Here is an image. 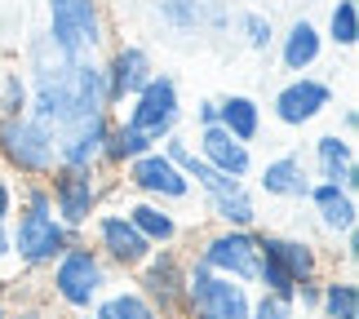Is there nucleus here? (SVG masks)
Returning <instances> with one entry per match:
<instances>
[{
    "mask_svg": "<svg viewBox=\"0 0 359 319\" xmlns=\"http://www.w3.org/2000/svg\"><path fill=\"white\" fill-rule=\"evenodd\" d=\"M45 36L67 62H102L107 5L102 0H45Z\"/></svg>",
    "mask_w": 359,
    "mask_h": 319,
    "instance_id": "nucleus-1",
    "label": "nucleus"
},
{
    "mask_svg": "<svg viewBox=\"0 0 359 319\" xmlns=\"http://www.w3.org/2000/svg\"><path fill=\"white\" fill-rule=\"evenodd\" d=\"M107 288H111V266L89 240L62 248V257L49 266V301H58L67 315H89Z\"/></svg>",
    "mask_w": 359,
    "mask_h": 319,
    "instance_id": "nucleus-2",
    "label": "nucleus"
},
{
    "mask_svg": "<svg viewBox=\"0 0 359 319\" xmlns=\"http://www.w3.org/2000/svg\"><path fill=\"white\" fill-rule=\"evenodd\" d=\"M116 116L129 124V129L142 133L151 147H160L169 133L182 129V89H177V80L169 72H156Z\"/></svg>",
    "mask_w": 359,
    "mask_h": 319,
    "instance_id": "nucleus-3",
    "label": "nucleus"
},
{
    "mask_svg": "<svg viewBox=\"0 0 359 319\" xmlns=\"http://www.w3.org/2000/svg\"><path fill=\"white\" fill-rule=\"evenodd\" d=\"M253 311V288L200 266L196 257H187V306L182 319H248Z\"/></svg>",
    "mask_w": 359,
    "mask_h": 319,
    "instance_id": "nucleus-4",
    "label": "nucleus"
},
{
    "mask_svg": "<svg viewBox=\"0 0 359 319\" xmlns=\"http://www.w3.org/2000/svg\"><path fill=\"white\" fill-rule=\"evenodd\" d=\"M0 169L18 177H49L58 169L53 133L32 116H0Z\"/></svg>",
    "mask_w": 359,
    "mask_h": 319,
    "instance_id": "nucleus-5",
    "label": "nucleus"
},
{
    "mask_svg": "<svg viewBox=\"0 0 359 319\" xmlns=\"http://www.w3.org/2000/svg\"><path fill=\"white\" fill-rule=\"evenodd\" d=\"M200 266H209L217 275H231L248 288H257V262H262V231L257 226H217L209 235L196 240V253Z\"/></svg>",
    "mask_w": 359,
    "mask_h": 319,
    "instance_id": "nucleus-6",
    "label": "nucleus"
},
{
    "mask_svg": "<svg viewBox=\"0 0 359 319\" xmlns=\"http://www.w3.org/2000/svg\"><path fill=\"white\" fill-rule=\"evenodd\" d=\"M76 240H85V231L62 226L53 213H13L9 222V244H13V262L22 271H49L62 257V248H72Z\"/></svg>",
    "mask_w": 359,
    "mask_h": 319,
    "instance_id": "nucleus-7",
    "label": "nucleus"
},
{
    "mask_svg": "<svg viewBox=\"0 0 359 319\" xmlns=\"http://www.w3.org/2000/svg\"><path fill=\"white\" fill-rule=\"evenodd\" d=\"M49 200H53V217L72 231H85L93 213L102 209L107 200V173L102 169H72V164H58L49 177Z\"/></svg>",
    "mask_w": 359,
    "mask_h": 319,
    "instance_id": "nucleus-8",
    "label": "nucleus"
},
{
    "mask_svg": "<svg viewBox=\"0 0 359 319\" xmlns=\"http://www.w3.org/2000/svg\"><path fill=\"white\" fill-rule=\"evenodd\" d=\"M133 288L151 301L160 319H182L187 306V257L177 248H151V257L133 271Z\"/></svg>",
    "mask_w": 359,
    "mask_h": 319,
    "instance_id": "nucleus-9",
    "label": "nucleus"
},
{
    "mask_svg": "<svg viewBox=\"0 0 359 319\" xmlns=\"http://www.w3.org/2000/svg\"><path fill=\"white\" fill-rule=\"evenodd\" d=\"M120 173H124V186H129L137 200H156V204H169V209H177V204H187L191 196H196L191 177L177 169V164L164 156L160 147L142 151V156L129 160Z\"/></svg>",
    "mask_w": 359,
    "mask_h": 319,
    "instance_id": "nucleus-10",
    "label": "nucleus"
},
{
    "mask_svg": "<svg viewBox=\"0 0 359 319\" xmlns=\"http://www.w3.org/2000/svg\"><path fill=\"white\" fill-rule=\"evenodd\" d=\"M85 240L98 248L111 271H137L151 257V244L142 240V231L124 217V209H98L93 222L85 226Z\"/></svg>",
    "mask_w": 359,
    "mask_h": 319,
    "instance_id": "nucleus-11",
    "label": "nucleus"
},
{
    "mask_svg": "<svg viewBox=\"0 0 359 319\" xmlns=\"http://www.w3.org/2000/svg\"><path fill=\"white\" fill-rule=\"evenodd\" d=\"M333 107H337V89L320 76L302 72V76H288L284 85L275 89L271 116H275V124H284V129H306V124H315Z\"/></svg>",
    "mask_w": 359,
    "mask_h": 319,
    "instance_id": "nucleus-12",
    "label": "nucleus"
},
{
    "mask_svg": "<svg viewBox=\"0 0 359 319\" xmlns=\"http://www.w3.org/2000/svg\"><path fill=\"white\" fill-rule=\"evenodd\" d=\"M151 76H156V58H151V49H142V45H116L111 53H107V62H102L107 107L120 111Z\"/></svg>",
    "mask_w": 359,
    "mask_h": 319,
    "instance_id": "nucleus-13",
    "label": "nucleus"
},
{
    "mask_svg": "<svg viewBox=\"0 0 359 319\" xmlns=\"http://www.w3.org/2000/svg\"><path fill=\"white\" fill-rule=\"evenodd\" d=\"M156 18L173 36H196V32L217 36L231 27V9L226 0H156Z\"/></svg>",
    "mask_w": 359,
    "mask_h": 319,
    "instance_id": "nucleus-14",
    "label": "nucleus"
},
{
    "mask_svg": "<svg viewBox=\"0 0 359 319\" xmlns=\"http://www.w3.org/2000/svg\"><path fill=\"white\" fill-rule=\"evenodd\" d=\"M257 173V191L266 200H284V204H306V191H311V169H306V156L302 151H280L271 156Z\"/></svg>",
    "mask_w": 359,
    "mask_h": 319,
    "instance_id": "nucleus-15",
    "label": "nucleus"
},
{
    "mask_svg": "<svg viewBox=\"0 0 359 319\" xmlns=\"http://www.w3.org/2000/svg\"><path fill=\"white\" fill-rule=\"evenodd\" d=\"M306 169L315 182H337L346 191H359V156H355V142L341 133H320L311 142V160Z\"/></svg>",
    "mask_w": 359,
    "mask_h": 319,
    "instance_id": "nucleus-16",
    "label": "nucleus"
},
{
    "mask_svg": "<svg viewBox=\"0 0 359 319\" xmlns=\"http://www.w3.org/2000/svg\"><path fill=\"white\" fill-rule=\"evenodd\" d=\"M196 156L209 164V169H217V173H226V177H240V182H248L253 177V169H257V160H253V147H244V142H236L222 124H209V129H196Z\"/></svg>",
    "mask_w": 359,
    "mask_h": 319,
    "instance_id": "nucleus-17",
    "label": "nucleus"
},
{
    "mask_svg": "<svg viewBox=\"0 0 359 319\" xmlns=\"http://www.w3.org/2000/svg\"><path fill=\"white\" fill-rule=\"evenodd\" d=\"M107 124H111V111H102V116H85V120H72L67 129H58V133H53L58 164H72V169H98V151H102Z\"/></svg>",
    "mask_w": 359,
    "mask_h": 319,
    "instance_id": "nucleus-18",
    "label": "nucleus"
},
{
    "mask_svg": "<svg viewBox=\"0 0 359 319\" xmlns=\"http://www.w3.org/2000/svg\"><path fill=\"white\" fill-rule=\"evenodd\" d=\"M306 204L315 209V222H320V231H324V235H333V240H341L346 231L359 226V200H355V191L337 186V182H311Z\"/></svg>",
    "mask_w": 359,
    "mask_h": 319,
    "instance_id": "nucleus-19",
    "label": "nucleus"
},
{
    "mask_svg": "<svg viewBox=\"0 0 359 319\" xmlns=\"http://www.w3.org/2000/svg\"><path fill=\"white\" fill-rule=\"evenodd\" d=\"M275 53H280L284 72L302 76V72H311V67L324 58V32L311 18H293L284 27V36H275Z\"/></svg>",
    "mask_w": 359,
    "mask_h": 319,
    "instance_id": "nucleus-20",
    "label": "nucleus"
},
{
    "mask_svg": "<svg viewBox=\"0 0 359 319\" xmlns=\"http://www.w3.org/2000/svg\"><path fill=\"white\" fill-rule=\"evenodd\" d=\"M262 248H266V253L288 271V280H293V284H302V280H320V271H324L320 248H315L311 240H302V235H275V231H262Z\"/></svg>",
    "mask_w": 359,
    "mask_h": 319,
    "instance_id": "nucleus-21",
    "label": "nucleus"
},
{
    "mask_svg": "<svg viewBox=\"0 0 359 319\" xmlns=\"http://www.w3.org/2000/svg\"><path fill=\"white\" fill-rule=\"evenodd\" d=\"M124 217L133 222L137 231H142V240L151 248H173L177 240H182V222H177V213L169 209V204H156V200H129L124 204Z\"/></svg>",
    "mask_w": 359,
    "mask_h": 319,
    "instance_id": "nucleus-22",
    "label": "nucleus"
},
{
    "mask_svg": "<svg viewBox=\"0 0 359 319\" xmlns=\"http://www.w3.org/2000/svg\"><path fill=\"white\" fill-rule=\"evenodd\" d=\"M217 124L236 137V142L244 147H253L257 137H262V102L257 98H248V93H226V98H217Z\"/></svg>",
    "mask_w": 359,
    "mask_h": 319,
    "instance_id": "nucleus-23",
    "label": "nucleus"
},
{
    "mask_svg": "<svg viewBox=\"0 0 359 319\" xmlns=\"http://www.w3.org/2000/svg\"><path fill=\"white\" fill-rule=\"evenodd\" d=\"M142 151H151V142L137 129H129L116 111H111V124H107V137H102V151H98V169L102 173H120L129 160H137Z\"/></svg>",
    "mask_w": 359,
    "mask_h": 319,
    "instance_id": "nucleus-24",
    "label": "nucleus"
},
{
    "mask_svg": "<svg viewBox=\"0 0 359 319\" xmlns=\"http://www.w3.org/2000/svg\"><path fill=\"white\" fill-rule=\"evenodd\" d=\"M204 213H209L217 226H257V196H253V186L240 182V186H231L222 191V196H204Z\"/></svg>",
    "mask_w": 359,
    "mask_h": 319,
    "instance_id": "nucleus-25",
    "label": "nucleus"
},
{
    "mask_svg": "<svg viewBox=\"0 0 359 319\" xmlns=\"http://www.w3.org/2000/svg\"><path fill=\"white\" fill-rule=\"evenodd\" d=\"M93 319H160L156 311H151V301L137 293L133 284H111L107 293L93 301Z\"/></svg>",
    "mask_w": 359,
    "mask_h": 319,
    "instance_id": "nucleus-26",
    "label": "nucleus"
},
{
    "mask_svg": "<svg viewBox=\"0 0 359 319\" xmlns=\"http://www.w3.org/2000/svg\"><path fill=\"white\" fill-rule=\"evenodd\" d=\"M320 319H359V284L355 275H333L320 284Z\"/></svg>",
    "mask_w": 359,
    "mask_h": 319,
    "instance_id": "nucleus-27",
    "label": "nucleus"
},
{
    "mask_svg": "<svg viewBox=\"0 0 359 319\" xmlns=\"http://www.w3.org/2000/svg\"><path fill=\"white\" fill-rule=\"evenodd\" d=\"M324 45H333V49H355L359 45V5L355 0H337V5L328 9Z\"/></svg>",
    "mask_w": 359,
    "mask_h": 319,
    "instance_id": "nucleus-28",
    "label": "nucleus"
},
{
    "mask_svg": "<svg viewBox=\"0 0 359 319\" xmlns=\"http://www.w3.org/2000/svg\"><path fill=\"white\" fill-rule=\"evenodd\" d=\"M27 102H32L27 72L18 62H0V116H22Z\"/></svg>",
    "mask_w": 359,
    "mask_h": 319,
    "instance_id": "nucleus-29",
    "label": "nucleus"
},
{
    "mask_svg": "<svg viewBox=\"0 0 359 319\" xmlns=\"http://www.w3.org/2000/svg\"><path fill=\"white\" fill-rule=\"evenodd\" d=\"M236 27H240V36H244V45L253 49V53H271L275 49V22L266 18V13H257V9H244L240 18H236Z\"/></svg>",
    "mask_w": 359,
    "mask_h": 319,
    "instance_id": "nucleus-30",
    "label": "nucleus"
},
{
    "mask_svg": "<svg viewBox=\"0 0 359 319\" xmlns=\"http://www.w3.org/2000/svg\"><path fill=\"white\" fill-rule=\"evenodd\" d=\"M248 319H297V301L280 293H253V311Z\"/></svg>",
    "mask_w": 359,
    "mask_h": 319,
    "instance_id": "nucleus-31",
    "label": "nucleus"
},
{
    "mask_svg": "<svg viewBox=\"0 0 359 319\" xmlns=\"http://www.w3.org/2000/svg\"><path fill=\"white\" fill-rule=\"evenodd\" d=\"M13 186H18V182H13V173L0 169V226H9V222H13Z\"/></svg>",
    "mask_w": 359,
    "mask_h": 319,
    "instance_id": "nucleus-32",
    "label": "nucleus"
},
{
    "mask_svg": "<svg viewBox=\"0 0 359 319\" xmlns=\"http://www.w3.org/2000/svg\"><path fill=\"white\" fill-rule=\"evenodd\" d=\"M217 124V98H200L196 102V129H209Z\"/></svg>",
    "mask_w": 359,
    "mask_h": 319,
    "instance_id": "nucleus-33",
    "label": "nucleus"
},
{
    "mask_svg": "<svg viewBox=\"0 0 359 319\" xmlns=\"http://www.w3.org/2000/svg\"><path fill=\"white\" fill-rule=\"evenodd\" d=\"M355 133H359V111L355 107H341V137H351V142H355Z\"/></svg>",
    "mask_w": 359,
    "mask_h": 319,
    "instance_id": "nucleus-34",
    "label": "nucleus"
},
{
    "mask_svg": "<svg viewBox=\"0 0 359 319\" xmlns=\"http://www.w3.org/2000/svg\"><path fill=\"white\" fill-rule=\"evenodd\" d=\"M5 319H49V315H45V306H13V311H5Z\"/></svg>",
    "mask_w": 359,
    "mask_h": 319,
    "instance_id": "nucleus-35",
    "label": "nucleus"
},
{
    "mask_svg": "<svg viewBox=\"0 0 359 319\" xmlns=\"http://www.w3.org/2000/svg\"><path fill=\"white\" fill-rule=\"evenodd\" d=\"M13 262V244H9V226H0V266Z\"/></svg>",
    "mask_w": 359,
    "mask_h": 319,
    "instance_id": "nucleus-36",
    "label": "nucleus"
},
{
    "mask_svg": "<svg viewBox=\"0 0 359 319\" xmlns=\"http://www.w3.org/2000/svg\"><path fill=\"white\" fill-rule=\"evenodd\" d=\"M67 319H93V315H67Z\"/></svg>",
    "mask_w": 359,
    "mask_h": 319,
    "instance_id": "nucleus-37",
    "label": "nucleus"
},
{
    "mask_svg": "<svg viewBox=\"0 0 359 319\" xmlns=\"http://www.w3.org/2000/svg\"><path fill=\"white\" fill-rule=\"evenodd\" d=\"M5 311H9V306H5V301H0V319H5Z\"/></svg>",
    "mask_w": 359,
    "mask_h": 319,
    "instance_id": "nucleus-38",
    "label": "nucleus"
}]
</instances>
